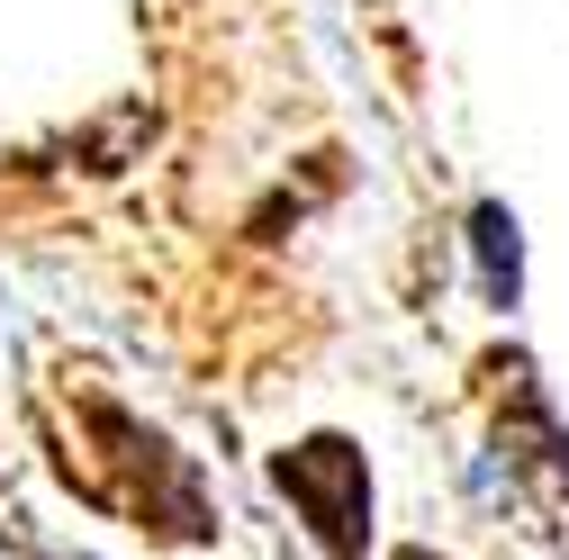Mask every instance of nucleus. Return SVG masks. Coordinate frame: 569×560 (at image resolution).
<instances>
[{
    "label": "nucleus",
    "mask_w": 569,
    "mask_h": 560,
    "mask_svg": "<svg viewBox=\"0 0 569 560\" xmlns=\"http://www.w3.org/2000/svg\"><path fill=\"white\" fill-rule=\"evenodd\" d=\"M280 488L308 507L317 542L335 560H362V524H371V479H362V452H352L343 434H317L299 452H280Z\"/></svg>",
    "instance_id": "f257e3e1"
},
{
    "label": "nucleus",
    "mask_w": 569,
    "mask_h": 560,
    "mask_svg": "<svg viewBox=\"0 0 569 560\" xmlns=\"http://www.w3.org/2000/svg\"><path fill=\"white\" fill-rule=\"evenodd\" d=\"M470 236H479L488 299H497V308H516V218H507V208H479V218H470Z\"/></svg>",
    "instance_id": "f03ea898"
},
{
    "label": "nucleus",
    "mask_w": 569,
    "mask_h": 560,
    "mask_svg": "<svg viewBox=\"0 0 569 560\" xmlns=\"http://www.w3.org/2000/svg\"><path fill=\"white\" fill-rule=\"evenodd\" d=\"M416 560H425V551H416Z\"/></svg>",
    "instance_id": "7ed1b4c3"
}]
</instances>
